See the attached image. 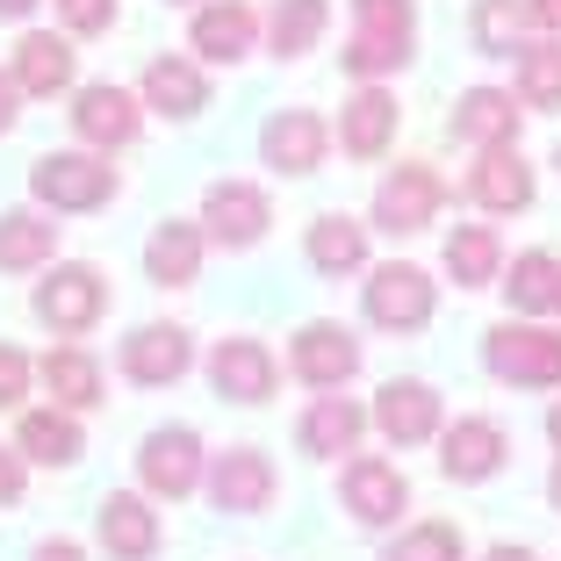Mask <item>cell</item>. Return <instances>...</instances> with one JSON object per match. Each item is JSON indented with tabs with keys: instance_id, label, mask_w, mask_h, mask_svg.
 <instances>
[{
	"instance_id": "6da1fadb",
	"label": "cell",
	"mask_w": 561,
	"mask_h": 561,
	"mask_svg": "<svg viewBox=\"0 0 561 561\" xmlns=\"http://www.w3.org/2000/svg\"><path fill=\"white\" fill-rule=\"evenodd\" d=\"M417 50V0H353V44L339 50L346 80L381 87L411 66Z\"/></svg>"
},
{
	"instance_id": "7a4b0ae2",
	"label": "cell",
	"mask_w": 561,
	"mask_h": 561,
	"mask_svg": "<svg viewBox=\"0 0 561 561\" xmlns=\"http://www.w3.org/2000/svg\"><path fill=\"white\" fill-rule=\"evenodd\" d=\"M30 195L44 202L50 216H94L123 195V181H116V165H108V151L72 145V151H44V159L30 165Z\"/></svg>"
},
{
	"instance_id": "3957f363",
	"label": "cell",
	"mask_w": 561,
	"mask_h": 561,
	"mask_svg": "<svg viewBox=\"0 0 561 561\" xmlns=\"http://www.w3.org/2000/svg\"><path fill=\"white\" fill-rule=\"evenodd\" d=\"M360 310H367V324L389 331V339H417V331L432 324V310H439V280H432L425 266H411V260L367 266Z\"/></svg>"
},
{
	"instance_id": "277c9868",
	"label": "cell",
	"mask_w": 561,
	"mask_h": 561,
	"mask_svg": "<svg viewBox=\"0 0 561 561\" xmlns=\"http://www.w3.org/2000/svg\"><path fill=\"white\" fill-rule=\"evenodd\" d=\"M30 310H36V324H50L58 339H87V331L108 317V274L101 266H87V260H50L44 266V280H36V296H30Z\"/></svg>"
},
{
	"instance_id": "5b68a950",
	"label": "cell",
	"mask_w": 561,
	"mask_h": 561,
	"mask_svg": "<svg viewBox=\"0 0 561 561\" xmlns=\"http://www.w3.org/2000/svg\"><path fill=\"white\" fill-rule=\"evenodd\" d=\"M482 367L512 389H561V331L554 324H490L482 339Z\"/></svg>"
},
{
	"instance_id": "8992f818",
	"label": "cell",
	"mask_w": 561,
	"mask_h": 561,
	"mask_svg": "<svg viewBox=\"0 0 561 561\" xmlns=\"http://www.w3.org/2000/svg\"><path fill=\"white\" fill-rule=\"evenodd\" d=\"M202 476H209V454H202L195 425H151L145 432V446H137V482H145V496L181 504V496L202 490Z\"/></svg>"
},
{
	"instance_id": "52a82bcc",
	"label": "cell",
	"mask_w": 561,
	"mask_h": 561,
	"mask_svg": "<svg viewBox=\"0 0 561 561\" xmlns=\"http://www.w3.org/2000/svg\"><path fill=\"white\" fill-rule=\"evenodd\" d=\"M360 339H353L339 317H310V324L288 339V375L302 381V389H317V397H339L353 375H360Z\"/></svg>"
},
{
	"instance_id": "ba28073f",
	"label": "cell",
	"mask_w": 561,
	"mask_h": 561,
	"mask_svg": "<svg viewBox=\"0 0 561 561\" xmlns=\"http://www.w3.org/2000/svg\"><path fill=\"white\" fill-rule=\"evenodd\" d=\"M202 490H209L216 512L260 518V512H274V496H280V468L266 461V446H224V454H209Z\"/></svg>"
},
{
	"instance_id": "9c48e42d",
	"label": "cell",
	"mask_w": 561,
	"mask_h": 561,
	"mask_svg": "<svg viewBox=\"0 0 561 561\" xmlns=\"http://www.w3.org/2000/svg\"><path fill=\"white\" fill-rule=\"evenodd\" d=\"M439 476L446 482H461V490H476V482H496L504 468H512V432L496 425V417L468 411L454 417V425H439Z\"/></svg>"
},
{
	"instance_id": "30bf717a",
	"label": "cell",
	"mask_w": 561,
	"mask_h": 561,
	"mask_svg": "<svg viewBox=\"0 0 561 561\" xmlns=\"http://www.w3.org/2000/svg\"><path fill=\"white\" fill-rule=\"evenodd\" d=\"M439 202H446V181L425 159H403V165H389V173L375 181V231L417 238L425 224H439Z\"/></svg>"
},
{
	"instance_id": "8fae6325",
	"label": "cell",
	"mask_w": 561,
	"mask_h": 561,
	"mask_svg": "<svg viewBox=\"0 0 561 561\" xmlns=\"http://www.w3.org/2000/svg\"><path fill=\"white\" fill-rule=\"evenodd\" d=\"M72 137H80L87 151H123V145H137V130H145V101L130 94V87H116V80H87V87H72Z\"/></svg>"
},
{
	"instance_id": "7c38bea8",
	"label": "cell",
	"mask_w": 561,
	"mask_h": 561,
	"mask_svg": "<svg viewBox=\"0 0 561 561\" xmlns=\"http://www.w3.org/2000/svg\"><path fill=\"white\" fill-rule=\"evenodd\" d=\"M202 238L224 252H252L266 238V224H274V202H266L260 181H209V195H202Z\"/></svg>"
},
{
	"instance_id": "4fadbf2b",
	"label": "cell",
	"mask_w": 561,
	"mask_h": 561,
	"mask_svg": "<svg viewBox=\"0 0 561 561\" xmlns=\"http://www.w3.org/2000/svg\"><path fill=\"white\" fill-rule=\"evenodd\" d=\"M260 159L274 165V173H288V181H310L331 159V123L317 116V108H274V116L260 123Z\"/></svg>"
},
{
	"instance_id": "5bb4252c",
	"label": "cell",
	"mask_w": 561,
	"mask_h": 561,
	"mask_svg": "<svg viewBox=\"0 0 561 561\" xmlns=\"http://www.w3.org/2000/svg\"><path fill=\"white\" fill-rule=\"evenodd\" d=\"M339 496H346L353 526H367V533L397 526V518L411 512V482H403L397 461H381V454H353L346 476H339Z\"/></svg>"
},
{
	"instance_id": "9a60e30c",
	"label": "cell",
	"mask_w": 561,
	"mask_h": 561,
	"mask_svg": "<svg viewBox=\"0 0 561 561\" xmlns=\"http://www.w3.org/2000/svg\"><path fill=\"white\" fill-rule=\"evenodd\" d=\"M116 367L137 389H173V381L195 367V331L187 324H137L116 346Z\"/></svg>"
},
{
	"instance_id": "2e32d148",
	"label": "cell",
	"mask_w": 561,
	"mask_h": 561,
	"mask_svg": "<svg viewBox=\"0 0 561 561\" xmlns=\"http://www.w3.org/2000/svg\"><path fill=\"white\" fill-rule=\"evenodd\" d=\"M375 432L389 446H432L439 439V425H446V403H439V389L432 381H417V375H403V381H381L375 389Z\"/></svg>"
},
{
	"instance_id": "e0dca14e",
	"label": "cell",
	"mask_w": 561,
	"mask_h": 561,
	"mask_svg": "<svg viewBox=\"0 0 561 561\" xmlns=\"http://www.w3.org/2000/svg\"><path fill=\"white\" fill-rule=\"evenodd\" d=\"M280 381V360L266 353V339H245V331H231V339H216L209 346V389L224 403H266Z\"/></svg>"
},
{
	"instance_id": "ac0fdd59",
	"label": "cell",
	"mask_w": 561,
	"mask_h": 561,
	"mask_svg": "<svg viewBox=\"0 0 561 561\" xmlns=\"http://www.w3.org/2000/svg\"><path fill=\"white\" fill-rule=\"evenodd\" d=\"M446 130H454V145H468V151L518 145V130H526V101H518L512 87H468V94L454 101Z\"/></svg>"
},
{
	"instance_id": "d6986e66",
	"label": "cell",
	"mask_w": 561,
	"mask_h": 561,
	"mask_svg": "<svg viewBox=\"0 0 561 561\" xmlns=\"http://www.w3.org/2000/svg\"><path fill=\"white\" fill-rule=\"evenodd\" d=\"M533 195H540V173L518 159V145L476 151V165H468V202H476L482 216H526Z\"/></svg>"
},
{
	"instance_id": "ffe728a7",
	"label": "cell",
	"mask_w": 561,
	"mask_h": 561,
	"mask_svg": "<svg viewBox=\"0 0 561 561\" xmlns=\"http://www.w3.org/2000/svg\"><path fill=\"white\" fill-rule=\"evenodd\" d=\"M260 44V8L252 0H202L195 22H187V50L202 66H238Z\"/></svg>"
},
{
	"instance_id": "44dd1931",
	"label": "cell",
	"mask_w": 561,
	"mask_h": 561,
	"mask_svg": "<svg viewBox=\"0 0 561 561\" xmlns=\"http://www.w3.org/2000/svg\"><path fill=\"white\" fill-rule=\"evenodd\" d=\"M94 540L108 561H151L159 554V512L145 490H108L94 504Z\"/></svg>"
},
{
	"instance_id": "7402d4cb",
	"label": "cell",
	"mask_w": 561,
	"mask_h": 561,
	"mask_svg": "<svg viewBox=\"0 0 561 561\" xmlns=\"http://www.w3.org/2000/svg\"><path fill=\"white\" fill-rule=\"evenodd\" d=\"M15 87L22 101H50V94H72V80H80V50H72V36H50V30H22L15 44Z\"/></svg>"
},
{
	"instance_id": "603a6c76",
	"label": "cell",
	"mask_w": 561,
	"mask_h": 561,
	"mask_svg": "<svg viewBox=\"0 0 561 561\" xmlns=\"http://www.w3.org/2000/svg\"><path fill=\"white\" fill-rule=\"evenodd\" d=\"M137 101H145L151 116H202L209 108V72H202V58H181V50H165V58H151L145 80H137Z\"/></svg>"
},
{
	"instance_id": "cb8c5ba5",
	"label": "cell",
	"mask_w": 561,
	"mask_h": 561,
	"mask_svg": "<svg viewBox=\"0 0 561 561\" xmlns=\"http://www.w3.org/2000/svg\"><path fill=\"white\" fill-rule=\"evenodd\" d=\"M397 123H403L397 94H389V87H360V94L339 108V151L360 159V165H375L381 151L397 145Z\"/></svg>"
},
{
	"instance_id": "d4e9b609",
	"label": "cell",
	"mask_w": 561,
	"mask_h": 561,
	"mask_svg": "<svg viewBox=\"0 0 561 561\" xmlns=\"http://www.w3.org/2000/svg\"><path fill=\"white\" fill-rule=\"evenodd\" d=\"M15 454L36 468H72L87 454V425L80 411H58V403H36V411L15 417Z\"/></svg>"
},
{
	"instance_id": "484cf974",
	"label": "cell",
	"mask_w": 561,
	"mask_h": 561,
	"mask_svg": "<svg viewBox=\"0 0 561 561\" xmlns=\"http://www.w3.org/2000/svg\"><path fill=\"white\" fill-rule=\"evenodd\" d=\"M367 425H375V417H367L353 397H317L310 411H302V425H296V446L317 454V461H339V454L353 461L360 439H367Z\"/></svg>"
},
{
	"instance_id": "4316f807",
	"label": "cell",
	"mask_w": 561,
	"mask_h": 561,
	"mask_svg": "<svg viewBox=\"0 0 561 561\" xmlns=\"http://www.w3.org/2000/svg\"><path fill=\"white\" fill-rule=\"evenodd\" d=\"M36 381L50 389L58 411H94V403H108V375H101V360L87 346H72V339L36 360Z\"/></svg>"
},
{
	"instance_id": "83f0119b",
	"label": "cell",
	"mask_w": 561,
	"mask_h": 561,
	"mask_svg": "<svg viewBox=\"0 0 561 561\" xmlns=\"http://www.w3.org/2000/svg\"><path fill=\"white\" fill-rule=\"evenodd\" d=\"M202 260H209V238H202V224H187V216H165L159 231L145 238V274L159 280V288H195Z\"/></svg>"
},
{
	"instance_id": "f1b7e54d",
	"label": "cell",
	"mask_w": 561,
	"mask_h": 561,
	"mask_svg": "<svg viewBox=\"0 0 561 561\" xmlns=\"http://www.w3.org/2000/svg\"><path fill=\"white\" fill-rule=\"evenodd\" d=\"M302 260H310L324 280L367 274V224H360V216H339V209L310 216V231H302Z\"/></svg>"
},
{
	"instance_id": "f546056e",
	"label": "cell",
	"mask_w": 561,
	"mask_h": 561,
	"mask_svg": "<svg viewBox=\"0 0 561 561\" xmlns=\"http://www.w3.org/2000/svg\"><path fill=\"white\" fill-rule=\"evenodd\" d=\"M58 260L50 209H0V274H44Z\"/></svg>"
},
{
	"instance_id": "4dcf8cb0",
	"label": "cell",
	"mask_w": 561,
	"mask_h": 561,
	"mask_svg": "<svg viewBox=\"0 0 561 561\" xmlns=\"http://www.w3.org/2000/svg\"><path fill=\"white\" fill-rule=\"evenodd\" d=\"M266 58H310L317 44H324V30H331V0H274L266 8Z\"/></svg>"
},
{
	"instance_id": "1f68e13d",
	"label": "cell",
	"mask_w": 561,
	"mask_h": 561,
	"mask_svg": "<svg viewBox=\"0 0 561 561\" xmlns=\"http://www.w3.org/2000/svg\"><path fill=\"white\" fill-rule=\"evenodd\" d=\"M496 288H504V302H512L518 317H547L561 302V260L547 245H533V252H518V260L496 274Z\"/></svg>"
},
{
	"instance_id": "d6a6232c",
	"label": "cell",
	"mask_w": 561,
	"mask_h": 561,
	"mask_svg": "<svg viewBox=\"0 0 561 561\" xmlns=\"http://www.w3.org/2000/svg\"><path fill=\"white\" fill-rule=\"evenodd\" d=\"M439 260H446V274H454V288H496V274H504V238H496L490 224H454Z\"/></svg>"
},
{
	"instance_id": "836d02e7",
	"label": "cell",
	"mask_w": 561,
	"mask_h": 561,
	"mask_svg": "<svg viewBox=\"0 0 561 561\" xmlns=\"http://www.w3.org/2000/svg\"><path fill=\"white\" fill-rule=\"evenodd\" d=\"M518 101L526 108H561V36H526L518 44Z\"/></svg>"
},
{
	"instance_id": "e575fe53",
	"label": "cell",
	"mask_w": 561,
	"mask_h": 561,
	"mask_svg": "<svg viewBox=\"0 0 561 561\" xmlns=\"http://www.w3.org/2000/svg\"><path fill=\"white\" fill-rule=\"evenodd\" d=\"M526 0H476V15H468V36H476L482 58H512L526 44Z\"/></svg>"
},
{
	"instance_id": "d590c367",
	"label": "cell",
	"mask_w": 561,
	"mask_h": 561,
	"mask_svg": "<svg viewBox=\"0 0 561 561\" xmlns=\"http://www.w3.org/2000/svg\"><path fill=\"white\" fill-rule=\"evenodd\" d=\"M381 561H468V540H461V526H446V518H417V526H403L397 540H389Z\"/></svg>"
},
{
	"instance_id": "8d00e7d4",
	"label": "cell",
	"mask_w": 561,
	"mask_h": 561,
	"mask_svg": "<svg viewBox=\"0 0 561 561\" xmlns=\"http://www.w3.org/2000/svg\"><path fill=\"white\" fill-rule=\"evenodd\" d=\"M50 8H58L66 36H108L123 15V0H50Z\"/></svg>"
},
{
	"instance_id": "74e56055",
	"label": "cell",
	"mask_w": 561,
	"mask_h": 561,
	"mask_svg": "<svg viewBox=\"0 0 561 561\" xmlns=\"http://www.w3.org/2000/svg\"><path fill=\"white\" fill-rule=\"evenodd\" d=\"M30 381H36V360L22 346H8V339H0V411H22Z\"/></svg>"
},
{
	"instance_id": "f35d334b",
	"label": "cell",
	"mask_w": 561,
	"mask_h": 561,
	"mask_svg": "<svg viewBox=\"0 0 561 561\" xmlns=\"http://www.w3.org/2000/svg\"><path fill=\"white\" fill-rule=\"evenodd\" d=\"M22 490H30V461H22L15 446H0V512H15Z\"/></svg>"
},
{
	"instance_id": "ab89813d",
	"label": "cell",
	"mask_w": 561,
	"mask_h": 561,
	"mask_svg": "<svg viewBox=\"0 0 561 561\" xmlns=\"http://www.w3.org/2000/svg\"><path fill=\"white\" fill-rule=\"evenodd\" d=\"M22 123V87H15V72H0V137Z\"/></svg>"
},
{
	"instance_id": "60d3db41",
	"label": "cell",
	"mask_w": 561,
	"mask_h": 561,
	"mask_svg": "<svg viewBox=\"0 0 561 561\" xmlns=\"http://www.w3.org/2000/svg\"><path fill=\"white\" fill-rule=\"evenodd\" d=\"M526 22L533 36H561V0H526Z\"/></svg>"
},
{
	"instance_id": "b9f144b4",
	"label": "cell",
	"mask_w": 561,
	"mask_h": 561,
	"mask_svg": "<svg viewBox=\"0 0 561 561\" xmlns=\"http://www.w3.org/2000/svg\"><path fill=\"white\" fill-rule=\"evenodd\" d=\"M30 561H87V547H80V540H58V533H50V540L36 547Z\"/></svg>"
},
{
	"instance_id": "7bdbcfd3",
	"label": "cell",
	"mask_w": 561,
	"mask_h": 561,
	"mask_svg": "<svg viewBox=\"0 0 561 561\" xmlns=\"http://www.w3.org/2000/svg\"><path fill=\"white\" fill-rule=\"evenodd\" d=\"M482 561H540V554H533V547H512V540H504V547H490Z\"/></svg>"
},
{
	"instance_id": "ee69618b",
	"label": "cell",
	"mask_w": 561,
	"mask_h": 561,
	"mask_svg": "<svg viewBox=\"0 0 561 561\" xmlns=\"http://www.w3.org/2000/svg\"><path fill=\"white\" fill-rule=\"evenodd\" d=\"M36 15V0H0V22H30Z\"/></svg>"
},
{
	"instance_id": "f6af8a7d",
	"label": "cell",
	"mask_w": 561,
	"mask_h": 561,
	"mask_svg": "<svg viewBox=\"0 0 561 561\" xmlns=\"http://www.w3.org/2000/svg\"><path fill=\"white\" fill-rule=\"evenodd\" d=\"M547 504L561 512V461H554V476H547Z\"/></svg>"
},
{
	"instance_id": "bcb514c9",
	"label": "cell",
	"mask_w": 561,
	"mask_h": 561,
	"mask_svg": "<svg viewBox=\"0 0 561 561\" xmlns=\"http://www.w3.org/2000/svg\"><path fill=\"white\" fill-rule=\"evenodd\" d=\"M547 439L561 446V403H554V411H547Z\"/></svg>"
},
{
	"instance_id": "7dc6e473",
	"label": "cell",
	"mask_w": 561,
	"mask_h": 561,
	"mask_svg": "<svg viewBox=\"0 0 561 561\" xmlns=\"http://www.w3.org/2000/svg\"><path fill=\"white\" fill-rule=\"evenodd\" d=\"M173 8H202V0H173Z\"/></svg>"
},
{
	"instance_id": "c3c4849f",
	"label": "cell",
	"mask_w": 561,
	"mask_h": 561,
	"mask_svg": "<svg viewBox=\"0 0 561 561\" xmlns=\"http://www.w3.org/2000/svg\"><path fill=\"white\" fill-rule=\"evenodd\" d=\"M554 173H561V145H554Z\"/></svg>"
},
{
	"instance_id": "681fc988",
	"label": "cell",
	"mask_w": 561,
	"mask_h": 561,
	"mask_svg": "<svg viewBox=\"0 0 561 561\" xmlns=\"http://www.w3.org/2000/svg\"><path fill=\"white\" fill-rule=\"evenodd\" d=\"M554 310H561V302H554Z\"/></svg>"
}]
</instances>
